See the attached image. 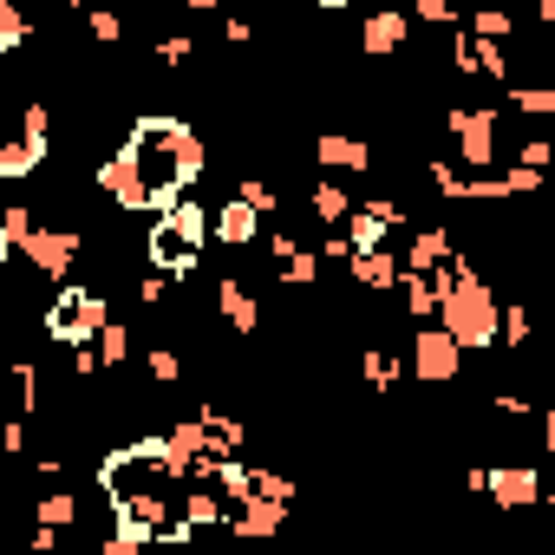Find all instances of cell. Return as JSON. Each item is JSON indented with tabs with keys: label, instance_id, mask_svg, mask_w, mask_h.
I'll return each instance as SVG.
<instances>
[{
	"label": "cell",
	"instance_id": "obj_19",
	"mask_svg": "<svg viewBox=\"0 0 555 555\" xmlns=\"http://www.w3.org/2000/svg\"><path fill=\"white\" fill-rule=\"evenodd\" d=\"M548 157H555V144H548V138H535V131L516 144V164H529V170H548Z\"/></svg>",
	"mask_w": 555,
	"mask_h": 555
},
{
	"label": "cell",
	"instance_id": "obj_6",
	"mask_svg": "<svg viewBox=\"0 0 555 555\" xmlns=\"http://www.w3.org/2000/svg\"><path fill=\"white\" fill-rule=\"evenodd\" d=\"M457 366H464V347L444 327H418V340L405 353V373L425 379V386H444V379H457Z\"/></svg>",
	"mask_w": 555,
	"mask_h": 555
},
{
	"label": "cell",
	"instance_id": "obj_4",
	"mask_svg": "<svg viewBox=\"0 0 555 555\" xmlns=\"http://www.w3.org/2000/svg\"><path fill=\"white\" fill-rule=\"evenodd\" d=\"M444 131L457 144V164H470V170H490L496 164V112L490 105H451L444 112Z\"/></svg>",
	"mask_w": 555,
	"mask_h": 555
},
{
	"label": "cell",
	"instance_id": "obj_1",
	"mask_svg": "<svg viewBox=\"0 0 555 555\" xmlns=\"http://www.w3.org/2000/svg\"><path fill=\"white\" fill-rule=\"evenodd\" d=\"M203 164H209V151H203V138H196L190 118L144 112V118L131 125V138L99 164L92 183H99L118 209H164L170 196L196 190Z\"/></svg>",
	"mask_w": 555,
	"mask_h": 555
},
{
	"label": "cell",
	"instance_id": "obj_20",
	"mask_svg": "<svg viewBox=\"0 0 555 555\" xmlns=\"http://www.w3.org/2000/svg\"><path fill=\"white\" fill-rule=\"evenodd\" d=\"M8 255H14V235H8V229H0V268H8Z\"/></svg>",
	"mask_w": 555,
	"mask_h": 555
},
{
	"label": "cell",
	"instance_id": "obj_9",
	"mask_svg": "<svg viewBox=\"0 0 555 555\" xmlns=\"http://www.w3.org/2000/svg\"><path fill=\"white\" fill-rule=\"evenodd\" d=\"M314 157H321L327 170H353V177L373 170V144L353 138V131H327V138H314Z\"/></svg>",
	"mask_w": 555,
	"mask_h": 555
},
{
	"label": "cell",
	"instance_id": "obj_21",
	"mask_svg": "<svg viewBox=\"0 0 555 555\" xmlns=\"http://www.w3.org/2000/svg\"><path fill=\"white\" fill-rule=\"evenodd\" d=\"M314 8H321V14H340V8H347V0H314Z\"/></svg>",
	"mask_w": 555,
	"mask_h": 555
},
{
	"label": "cell",
	"instance_id": "obj_10",
	"mask_svg": "<svg viewBox=\"0 0 555 555\" xmlns=\"http://www.w3.org/2000/svg\"><path fill=\"white\" fill-rule=\"evenodd\" d=\"M412 40V14H399V8H379L373 21H366V34H360V47L373 53V60H386V53H399Z\"/></svg>",
	"mask_w": 555,
	"mask_h": 555
},
{
	"label": "cell",
	"instance_id": "obj_23",
	"mask_svg": "<svg viewBox=\"0 0 555 555\" xmlns=\"http://www.w3.org/2000/svg\"><path fill=\"white\" fill-rule=\"evenodd\" d=\"M66 8H73V14H79V8H92V0H66Z\"/></svg>",
	"mask_w": 555,
	"mask_h": 555
},
{
	"label": "cell",
	"instance_id": "obj_16",
	"mask_svg": "<svg viewBox=\"0 0 555 555\" xmlns=\"http://www.w3.org/2000/svg\"><path fill=\"white\" fill-rule=\"evenodd\" d=\"M86 14V34H92V47H118L125 40V21L112 14V8H79Z\"/></svg>",
	"mask_w": 555,
	"mask_h": 555
},
{
	"label": "cell",
	"instance_id": "obj_15",
	"mask_svg": "<svg viewBox=\"0 0 555 555\" xmlns=\"http://www.w3.org/2000/svg\"><path fill=\"white\" fill-rule=\"evenodd\" d=\"M503 105H516L529 118H548L555 112V86H503Z\"/></svg>",
	"mask_w": 555,
	"mask_h": 555
},
{
	"label": "cell",
	"instance_id": "obj_13",
	"mask_svg": "<svg viewBox=\"0 0 555 555\" xmlns=\"http://www.w3.org/2000/svg\"><path fill=\"white\" fill-rule=\"evenodd\" d=\"M308 209H314V222H321V229H340V222H347V209H353V196H347L334 177H321V183L308 190Z\"/></svg>",
	"mask_w": 555,
	"mask_h": 555
},
{
	"label": "cell",
	"instance_id": "obj_3",
	"mask_svg": "<svg viewBox=\"0 0 555 555\" xmlns=\"http://www.w3.org/2000/svg\"><path fill=\"white\" fill-rule=\"evenodd\" d=\"M105 321H112V301H105L99 288H86V282H60V295H53L40 334H47L53 347H86Z\"/></svg>",
	"mask_w": 555,
	"mask_h": 555
},
{
	"label": "cell",
	"instance_id": "obj_2",
	"mask_svg": "<svg viewBox=\"0 0 555 555\" xmlns=\"http://www.w3.org/2000/svg\"><path fill=\"white\" fill-rule=\"evenodd\" d=\"M157 222H151V235H144V261L157 268V274H170V282H190V274L203 268V242H209V209L183 190V196H170L164 209H151Z\"/></svg>",
	"mask_w": 555,
	"mask_h": 555
},
{
	"label": "cell",
	"instance_id": "obj_8",
	"mask_svg": "<svg viewBox=\"0 0 555 555\" xmlns=\"http://www.w3.org/2000/svg\"><path fill=\"white\" fill-rule=\"evenodd\" d=\"M483 490H490L503 509H522V503L542 496V477H535L529 464H496V470H483Z\"/></svg>",
	"mask_w": 555,
	"mask_h": 555
},
{
	"label": "cell",
	"instance_id": "obj_17",
	"mask_svg": "<svg viewBox=\"0 0 555 555\" xmlns=\"http://www.w3.org/2000/svg\"><path fill=\"white\" fill-rule=\"evenodd\" d=\"M144 366H151V379H157V386H177V379H183V360H177L170 347H151V353H144Z\"/></svg>",
	"mask_w": 555,
	"mask_h": 555
},
{
	"label": "cell",
	"instance_id": "obj_14",
	"mask_svg": "<svg viewBox=\"0 0 555 555\" xmlns=\"http://www.w3.org/2000/svg\"><path fill=\"white\" fill-rule=\"evenodd\" d=\"M27 34H34L27 8H21V0H0V53H21V47H27Z\"/></svg>",
	"mask_w": 555,
	"mask_h": 555
},
{
	"label": "cell",
	"instance_id": "obj_5",
	"mask_svg": "<svg viewBox=\"0 0 555 555\" xmlns=\"http://www.w3.org/2000/svg\"><path fill=\"white\" fill-rule=\"evenodd\" d=\"M21 255L34 261V274H47V282H66L73 274V261L86 255V235H73V229H27V242H21Z\"/></svg>",
	"mask_w": 555,
	"mask_h": 555
},
{
	"label": "cell",
	"instance_id": "obj_22",
	"mask_svg": "<svg viewBox=\"0 0 555 555\" xmlns=\"http://www.w3.org/2000/svg\"><path fill=\"white\" fill-rule=\"evenodd\" d=\"M209 8H222V0H190V14H209Z\"/></svg>",
	"mask_w": 555,
	"mask_h": 555
},
{
	"label": "cell",
	"instance_id": "obj_7",
	"mask_svg": "<svg viewBox=\"0 0 555 555\" xmlns=\"http://www.w3.org/2000/svg\"><path fill=\"white\" fill-rule=\"evenodd\" d=\"M209 242H222V248H235V255H242V248H255V242H261V209L235 190L229 203H216V209H209Z\"/></svg>",
	"mask_w": 555,
	"mask_h": 555
},
{
	"label": "cell",
	"instance_id": "obj_11",
	"mask_svg": "<svg viewBox=\"0 0 555 555\" xmlns=\"http://www.w3.org/2000/svg\"><path fill=\"white\" fill-rule=\"evenodd\" d=\"M457 255V242H451V229H418L412 242H405V255H399V268H418V274H431V268H444Z\"/></svg>",
	"mask_w": 555,
	"mask_h": 555
},
{
	"label": "cell",
	"instance_id": "obj_12",
	"mask_svg": "<svg viewBox=\"0 0 555 555\" xmlns=\"http://www.w3.org/2000/svg\"><path fill=\"white\" fill-rule=\"evenodd\" d=\"M216 308H222V321H229V327H242V334H255V327H261V308H255V295H248L242 282H216Z\"/></svg>",
	"mask_w": 555,
	"mask_h": 555
},
{
	"label": "cell",
	"instance_id": "obj_18",
	"mask_svg": "<svg viewBox=\"0 0 555 555\" xmlns=\"http://www.w3.org/2000/svg\"><path fill=\"white\" fill-rule=\"evenodd\" d=\"M412 21H425V27H457V0H418Z\"/></svg>",
	"mask_w": 555,
	"mask_h": 555
}]
</instances>
